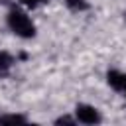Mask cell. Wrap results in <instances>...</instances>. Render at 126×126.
I'll use <instances>...</instances> for the list:
<instances>
[{
	"label": "cell",
	"instance_id": "7",
	"mask_svg": "<svg viewBox=\"0 0 126 126\" xmlns=\"http://www.w3.org/2000/svg\"><path fill=\"white\" fill-rule=\"evenodd\" d=\"M22 4H26V6H30V8H33V6H37L39 2H47V0H20Z\"/></svg>",
	"mask_w": 126,
	"mask_h": 126
},
{
	"label": "cell",
	"instance_id": "5",
	"mask_svg": "<svg viewBox=\"0 0 126 126\" xmlns=\"http://www.w3.org/2000/svg\"><path fill=\"white\" fill-rule=\"evenodd\" d=\"M22 124V122H26V118L24 116H20V114H6V116H0V124Z\"/></svg>",
	"mask_w": 126,
	"mask_h": 126
},
{
	"label": "cell",
	"instance_id": "9",
	"mask_svg": "<svg viewBox=\"0 0 126 126\" xmlns=\"http://www.w3.org/2000/svg\"><path fill=\"white\" fill-rule=\"evenodd\" d=\"M122 93H126V87H124V91H122Z\"/></svg>",
	"mask_w": 126,
	"mask_h": 126
},
{
	"label": "cell",
	"instance_id": "4",
	"mask_svg": "<svg viewBox=\"0 0 126 126\" xmlns=\"http://www.w3.org/2000/svg\"><path fill=\"white\" fill-rule=\"evenodd\" d=\"M12 63H14L12 55L6 53V51H0V77H6L8 75V71L12 69Z\"/></svg>",
	"mask_w": 126,
	"mask_h": 126
},
{
	"label": "cell",
	"instance_id": "6",
	"mask_svg": "<svg viewBox=\"0 0 126 126\" xmlns=\"http://www.w3.org/2000/svg\"><path fill=\"white\" fill-rule=\"evenodd\" d=\"M65 4L71 10H85L87 8V0H65Z\"/></svg>",
	"mask_w": 126,
	"mask_h": 126
},
{
	"label": "cell",
	"instance_id": "3",
	"mask_svg": "<svg viewBox=\"0 0 126 126\" xmlns=\"http://www.w3.org/2000/svg\"><path fill=\"white\" fill-rule=\"evenodd\" d=\"M106 79H108V85H110L112 89L124 91V87H126V75H124V73H120V71H108Z\"/></svg>",
	"mask_w": 126,
	"mask_h": 126
},
{
	"label": "cell",
	"instance_id": "8",
	"mask_svg": "<svg viewBox=\"0 0 126 126\" xmlns=\"http://www.w3.org/2000/svg\"><path fill=\"white\" fill-rule=\"evenodd\" d=\"M57 124H75V120H73V118H69V116H63V118H59V120H57Z\"/></svg>",
	"mask_w": 126,
	"mask_h": 126
},
{
	"label": "cell",
	"instance_id": "1",
	"mask_svg": "<svg viewBox=\"0 0 126 126\" xmlns=\"http://www.w3.org/2000/svg\"><path fill=\"white\" fill-rule=\"evenodd\" d=\"M8 26H10V30H12L16 35H20V37H32V35L35 33V28H33L32 20H30L24 12H20V10H12V12L8 14Z\"/></svg>",
	"mask_w": 126,
	"mask_h": 126
},
{
	"label": "cell",
	"instance_id": "2",
	"mask_svg": "<svg viewBox=\"0 0 126 126\" xmlns=\"http://www.w3.org/2000/svg\"><path fill=\"white\" fill-rule=\"evenodd\" d=\"M77 118L81 122H85V124H96L100 120L96 108L94 106H89V104H79L77 106Z\"/></svg>",
	"mask_w": 126,
	"mask_h": 126
}]
</instances>
